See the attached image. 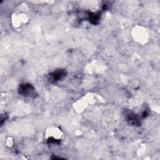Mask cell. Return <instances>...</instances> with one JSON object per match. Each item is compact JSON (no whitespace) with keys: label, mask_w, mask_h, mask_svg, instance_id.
<instances>
[{"label":"cell","mask_w":160,"mask_h":160,"mask_svg":"<svg viewBox=\"0 0 160 160\" xmlns=\"http://www.w3.org/2000/svg\"><path fill=\"white\" fill-rule=\"evenodd\" d=\"M146 149V146H144V145H142L141 147H140V148L138 149V154H143L144 152V150Z\"/></svg>","instance_id":"obj_8"},{"label":"cell","mask_w":160,"mask_h":160,"mask_svg":"<svg viewBox=\"0 0 160 160\" xmlns=\"http://www.w3.org/2000/svg\"><path fill=\"white\" fill-rule=\"evenodd\" d=\"M89 106V104L86 98L84 95L73 102L72 108L76 112L82 113L88 108Z\"/></svg>","instance_id":"obj_5"},{"label":"cell","mask_w":160,"mask_h":160,"mask_svg":"<svg viewBox=\"0 0 160 160\" xmlns=\"http://www.w3.org/2000/svg\"><path fill=\"white\" fill-rule=\"evenodd\" d=\"M131 35L134 41L141 45L147 44L150 40V34L148 29L142 25L134 26L131 29Z\"/></svg>","instance_id":"obj_1"},{"label":"cell","mask_w":160,"mask_h":160,"mask_svg":"<svg viewBox=\"0 0 160 160\" xmlns=\"http://www.w3.org/2000/svg\"><path fill=\"white\" fill-rule=\"evenodd\" d=\"M107 69V65L101 59H94L84 67V72L90 75H97L104 73Z\"/></svg>","instance_id":"obj_2"},{"label":"cell","mask_w":160,"mask_h":160,"mask_svg":"<svg viewBox=\"0 0 160 160\" xmlns=\"http://www.w3.org/2000/svg\"><path fill=\"white\" fill-rule=\"evenodd\" d=\"M44 138L47 140H61L63 137V132L61 129L55 125L48 127L44 133Z\"/></svg>","instance_id":"obj_3"},{"label":"cell","mask_w":160,"mask_h":160,"mask_svg":"<svg viewBox=\"0 0 160 160\" xmlns=\"http://www.w3.org/2000/svg\"><path fill=\"white\" fill-rule=\"evenodd\" d=\"M84 96L86 98L89 105H96L105 102V99L104 97L96 93L88 92L84 94Z\"/></svg>","instance_id":"obj_6"},{"label":"cell","mask_w":160,"mask_h":160,"mask_svg":"<svg viewBox=\"0 0 160 160\" xmlns=\"http://www.w3.org/2000/svg\"><path fill=\"white\" fill-rule=\"evenodd\" d=\"M11 19L12 26L15 28H18L28 22L29 16L26 13L23 12H14L11 16Z\"/></svg>","instance_id":"obj_4"},{"label":"cell","mask_w":160,"mask_h":160,"mask_svg":"<svg viewBox=\"0 0 160 160\" xmlns=\"http://www.w3.org/2000/svg\"><path fill=\"white\" fill-rule=\"evenodd\" d=\"M13 144V140L11 137H8L6 140V145L8 147H11Z\"/></svg>","instance_id":"obj_7"}]
</instances>
